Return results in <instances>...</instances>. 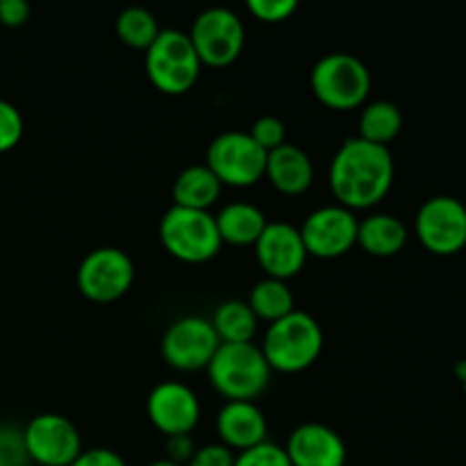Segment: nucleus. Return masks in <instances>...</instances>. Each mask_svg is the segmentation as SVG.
Segmentation results:
<instances>
[{"instance_id": "1", "label": "nucleus", "mask_w": 466, "mask_h": 466, "mask_svg": "<svg viewBox=\"0 0 466 466\" xmlns=\"http://www.w3.org/2000/svg\"><path fill=\"white\" fill-rule=\"evenodd\" d=\"M396 176L390 146L369 144L350 137L337 148L328 171V182L337 205L358 212L371 209L391 191Z\"/></svg>"}, {"instance_id": "2", "label": "nucleus", "mask_w": 466, "mask_h": 466, "mask_svg": "<svg viewBox=\"0 0 466 466\" xmlns=\"http://www.w3.org/2000/svg\"><path fill=\"white\" fill-rule=\"evenodd\" d=\"M262 353L271 371H308L323 353V328L305 309H294L285 319L268 323L262 341Z\"/></svg>"}, {"instance_id": "3", "label": "nucleus", "mask_w": 466, "mask_h": 466, "mask_svg": "<svg viewBox=\"0 0 466 466\" xmlns=\"http://www.w3.org/2000/svg\"><path fill=\"white\" fill-rule=\"evenodd\" d=\"M209 385L226 400H255L271 385V367L262 349L248 344H221L205 369Z\"/></svg>"}, {"instance_id": "4", "label": "nucleus", "mask_w": 466, "mask_h": 466, "mask_svg": "<svg viewBox=\"0 0 466 466\" xmlns=\"http://www.w3.org/2000/svg\"><path fill=\"white\" fill-rule=\"evenodd\" d=\"M309 86L321 105L335 112H349L367 103L371 94V73L355 55L328 53L314 64Z\"/></svg>"}, {"instance_id": "5", "label": "nucleus", "mask_w": 466, "mask_h": 466, "mask_svg": "<svg viewBox=\"0 0 466 466\" xmlns=\"http://www.w3.org/2000/svg\"><path fill=\"white\" fill-rule=\"evenodd\" d=\"M144 64L150 85L167 96H182L194 89L203 68L189 35L176 27L159 32L146 50Z\"/></svg>"}, {"instance_id": "6", "label": "nucleus", "mask_w": 466, "mask_h": 466, "mask_svg": "<svg viewBox=\"0 0 466 466\" xmlns=\"http://www.w3.org/2000/svg\"><path fill=\"white\" fill-rule=\"evenodd\" d=\"M159 241L171 258L185 264L209 262L223 246L212 212L177 205H171L159 218Z\"/></svg>"}, {"instance_id": "7", "label": "nucleus", "mask_w": 466, "mask_h": 466, "mask_svg": "<svg viewBox=\"0 0 466 466\" xmlns=\"http://www.w3.org/2000/svg\"><path fill=\"white\" fill-rule=\"evenodd\" d=\"M205 167L218 177L223 187L246 189L264 177L267 153L255 144L248 132H221L209 141Z\"/></svg>"}, {"instance_id": "8", "label": "nucleus", "mask_w": 466, "mask_h": 466, "mask_svg": "<svg viewBox=\"0 0 466 466\" xmlns=\"http://www.w3.org/2000/svg\"><path fill=\"white\" fill-rule=\"evenodd\" d=\"M203 66L226 68L239 59L246 46V27L239 14L228 7H209L196 16L187 32Z\"/></svg>"}, {"instance_id": "9", "label": "nucleus", "mask_w": 466, "mask_h": 466, "mask_svg": "<svg viewBox=\"0 0 466 466\" xmlns=\"http://www.w3.org/2000/svg\"><path fill=\"white\" fill-rule=\"evenodd\" d=\"M135 282V262L126 250L103 246L82 258L76 273L77 291L91 303H114L130 291Z\"/></svg>"}, {"instance_id": "10", "label": "nucleus", "mask_w": 466, "mask_h": 466, "mask_svg": "<svg viewBox=\"0 0 466 466\" xmlns=\"http://www.w3.org/2000/svg\"><path fill=\"white\" fill-rule=\"evenodd\" d=\"M217 332L209 319L203 317H180L164 330L162 350L164 362L180 373L205 371L218 350Z\"/></svg>"}, {"instance_id": "11", "label": "nucleus", "mask_w": 466, "mask_h": 466, "mask_svg": "<svg viewBox=\"0 0 466 466\" xmlns=\"http://www.w3.org/2000/svg\"><path fill=\"white\" fill-rule=\"evenodd\" d=\"M417 239L432 255H455L466 246V205L455 196H432L414 218Z\"/></svg>"}, {"instance_id": "12", "label": "nucleus", "mask_w": 466, "mask_h": 466, "mask_svg": "<svg viewBox=\"0 0 466 466\" xmlns=\"http://www.w3.org/2000/svg\"><path fill=\"white\" fill-rule=\"evenodd\" d=\"M360 218L341 205H323L305 217L299 228L309 258L337 259L358 246Z\"/></svg>"}, {"instance_id": "13", "label": "nucleus", "mask_w": 466, "mask_h": 466, "mask_svg": "<svg viewBox=\"0 0 466 466\" xmlns=\"http://www.w3.org/2000/svg\"><path fill=\"white\" fill-rule=\"evenodd\" d=\"M23 440L30 462L39 466H71L85 451L76 423L53 412L30 419L23 428Z\"/></svg>"}, {"instance_id": "14", "label": "nucleus", "mask_w": 466, "mask_h": 466, "mask_svg": "<svg viewBox=\"0 0 466 466\" xmlns=\"http://www.w3.org/2000/svg\"><path fill=\"white\" fill-rule=\"evenodd\" d=\"M146 414L162 435H191L200 423V399L185 382L164 380L150 390Z\"/></svg>"}, {"instance_id": "15", "label": "nucleus", "mask_w": 466, "mask_h": 466, "mask_svg": "<svg viewBox=\"0 0 466 466\" xmlns=\"http://www.w3.org/2000/svg\"><path fill=\"white\" fill-rule=\"evenodd\" d=\"M255 255L267 278L285 282L299 276L309 258L299 228L285 221L267 223L259 239L255 241Z\"/></svg>"}, {"instance_id": "16", "label": "nucleus", "mask_w": 466, "mask_h": 466, "mask_svg": "<svg viewBox=\"0 0 466 466\" xmlns=\"http://www.w3.org/2000/svg\"><path fill=\"white\" fill-rule=\"evenodd\" d=\"M285 453L291 466H346L344 440L337 431L323 423H300L287 437Z\"/></svg>"}, {"instance_id": "17", "label": "nucleus", "mask_w": 466, "mask_h": 466, "mask_svg": "<svg viewBox=\"0 0 466 466\" xmlns=\"http://www.w3.org/2000/svg\"><path fill=\"white\" fill-rule=\"evenodd\" d=\"M217 432L223 446L241 453L268 440V423L253 400H228L217 414Z\"/></svg>"}, {"instance_id": "18", "label": "nucleus", "mask_w": 466, "mask_h": 466, "mask_svg": "<svg viewBox=\"0 0 466 466\" xmlns=\"http://www.w3.org/2000/svg\"><path fill=\"white\" fill-rule=\"evenodd\" d=\"M264 177L282 196H300L314 185V164L300 146L287 141L267 155Z\"/></svg>"}, {"instance_id": "19", "label": "nucleus", "mask_w": 466, "mask_h": 466, "mask_svg": "<svg viewBox=\"0 0 466 466\" xmlns=\"http://www.w3.org/2000/svg\"><path fill=\"white\" fill-rule=\"evenodd\" d=\"M408 226L394 214H369L358 226V246L373 258H394L408 244Z\"/></svg>"}, {"instance_id": "20", "label": "nucleus", "mask_w": 466, "mask_h": 466, "mask_svg": "<svg viewBox=\"0 0 466 466\" xmlns=\"http://www.w3.org/2000/svg\"><path fill=\"white\" fill-rule=\"evenodd\" d=\"M214 221H217V230L223 244L244 248V246H255V241L259 239V235L267 228L268 218L264 217L258 205L237 200V203L223 205L214 214Z\"/></svg>"}, {"instance_id": "21", "label": "nucleus", "mask_w": 466, "mask_h": 466, "mask_svg": "<svg viewBox=\"0 0 466 466\" xmlns=\"http://www.w3.org/2000/svg\"><path fill=\"white\" fill-rule=\"evenodd\" d=\"M221 189L223 185L218 182V177L205 164H191V167L182 168L176 180H173V205L209 212V208L221 196Z\"/></svg>"}, {"instance_id": "22", "label": "nucleus", "mask_w": 466, "mask_h": 466, "mask_svg": "<svg viewBox=\"0 0 466 466\" xmlns=\"http://www.w3.org/2000/svg\"><path fill=\"white\" fill-rule=\"evenodd\" d=\"M403 130V112L391 100L364 103L358 121V137L369 144L390 146Z\"/></svg>"}, {"instance_id": "23", "label": "nucleus", "mask_w": 466, "mask_h": 466, "mask_svg": "<svg viewBox=\"0 0 466 466\" xmlns=\"http://www.w3.org/2000/svg\"><path fill=\"white\" fill-rule=\"evenodd\" d=\"M209 323L221 344H248L258 332L259 321L246 300H223L214 309Z\"/></svg>"}, {"instance_id": "24", "label": "nucleus", "mask_w": 466, "mask_h": 466, "mask_svg": "<svg viewBox=\"0 0 466 466\" xmlns=\"http://www.w3.org/2000/svg\"><path fill=\"white\" fill-rule=\"evenodd\" d=\"M248 308L258 317V321L276 323L285 319L296 309L294 294H291L289 282L276 280V278H267L258 280L248 294Z\"/></svg>"}, {"instance_id": "25", "label": "nucleus", "mask_w": 466, "mask_h": 466, "mask_svg": "<svg viewBox=\"0 0 466 466\" xmlns=\"http://www.w3.org/2000/svg\"><path fill=\"white\" fill-rule=\"evenodd\" d=\"M116 36L121 44L135 50H148L162 32L157 18L146 7H127L116 16Z\"/></svg>"}, {"instance_id": "26", "label": "nucleus", "mask_w": 466, "mask_h": 466, "mask_svg": "<svg viewBox=\"0 0 466 466\" xmlns=\"http://www.w3.org/2000/svg\"><path fill=\"white\" fill-rule=\"evenodd\" d=\"M235 466H291L285 446L267 440L248 451L235 453Z\"/></svg>"}, {"instance_id": "27", "label": "nucleus", "mask_w": 466, "mask_h": 466, "mask_svg": "<svg viewBox=\"0 0 466 466\" xmlns=\"http://www.w3.org/2000/svg\"><path fill=\"white\" fill-rule=\"evenodd\" d=\"M248 135L253 137L255 144L264 150V153H271V150L280 148L282 144H287V126L278 116H259L258 121L250 126Z\"/></svg>"}, {"instance_id": "28", "label": "nucleus", "mask_w": 466, "mask_h": 466, "mask_svg": "<svg viewBox=\"0 0 466 466\" xmlns=\"http://www.w3.org/2000/svg\"><path fill=\"white\" fill-rule=\"evenodd\" d=\"M23 130H25V123L16 105L0 98V155L9 153L21 144Z\"/></svg>"}, {"instance_id": "29", "label": "nucleus", "mask_w": 466, "mask_h": 466, "mask_svg": "<svg viewBox=\"0 0 466 466\" xmlns=\"http://www.w3.org/2000/svg\"><path fill=\"white\" fill-rule=\"evenodd\" d=\"M246 9L255 21L276 25V23L289 21L299 9V3L296 0H248Z\"/></svg>"}, {"instance_id": "30", "label": "nucleus", "mask_w": 466, "mask_h": 466, "mask_svg": "<svg viewBox=\"0 0 466 466\" xmlns=\"http://www.w3.org/2000/svg\"><path fill=\"white\" fill-rule=\"evenodd\" d=\"M21 428L0 426V466H30Z\"/></svg>"}, {"instance_id": "31", "label": "nucleus", "mask_w": 466, "mask_h": 466, "mask_svg": "<svg viewBox=\"0 0 466 466\" xmlns=\"http://www.w3.org/2000/svg\"><path fill=\"white\" fill-rule=\"evenodd\" d=\"M185 466H235V453L228 446L218 444H205L196 449L191 460Z\"/></svg>"}, {"instance_id": "32", "label": "nucleus", "mask_w": 466, "mask_h": 466, "mask_svg": "<svg viewBox=\"0 0 466 466\" xmlns=\"http://www.w3.org/2000/svg\"><path fill=\"white\" fill-rule=\"evenodd\" d=\"M71 466H127V464L126 460H123V455H118L116 451L98 446V449L82 451Z\"/></svg>"}, {"instance_id": "33", "label": "nucleus", "mask_w": 466, "mask_h": 466, "mask_svg": "<svg viewBox=\"0 0 466 466\" xmlns=\"http://www.w3.org/2000/svg\"><path fill=\"white\" fill-rule=\"evenodd\" d=\"M30 18V5L25 0H0V23L5 27H21Z\"/></svg>"}, {"instance_id": "34", "label": "nucleus", "mask_w": 466, "mask_h": 466, "mask_svg": "<svg viewBox=\"0 0 466 466\" xmlns=\"http://www.w3.org/2000/svg\"><path fill=\"white\" fill-rule=\"evenodd\" d=\"M196 441L191 435H176V437H167V460L171 462L185 466L191 460V455L196 453Z\"/></svg>"}, {"instance_id": "35", "label": "nucleus", "mask_w": 466, "mask_h": 466, "mask_svg": "<svg viewBox=\"0 0 466 466\" xmlns=\"http://www.w3.org/2000/svg\"><path fill=\"white\" fill-rule=\"evenodd\" d=\"M455 376H458L460 380H464V376H466V360H462V362L455 364Z\"/></svg>"}, {"instance_id": "36", "label": "nucleus", "mask_w": 466, "mask_h": 466, "mask_svg": "<svg viewBox=\"0 0 466 466\" xmlns=\"http://www.w3.org/2000/svg\"><path fill=\"white\" fill-rule=\"evenodd\" d=\"M148 466H180V464H176V462H171V460H155V462H150Z\"/></svg>"}, {"instance_id": "37", "label": "nucleus", "mask_w": 466, "mask_h": 466, "mask_svg": "<svg viewBox=\"0 0 466 466\" xmlns=\"http://www.w3.org/2000/svg\"><path fill=\"white\" fill-rule=\"evenodd\" d=\"M462 382V391H464V399H466V376H464V380H460Z\"/></svg>"}]
</instances>
